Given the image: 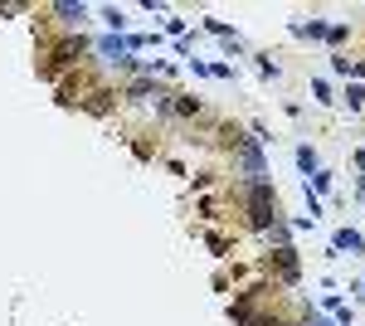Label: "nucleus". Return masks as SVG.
<instances>
[{
	"mask_svg": "<svg viewBox=\"0 0 365 326\" xmlns=\"http://www.w3.org/2000/svg\"><path fill=\"white\" fill-rule=\"evenodd\" d=\"M336 243H341V248H351V253H356V248H361V234H351V229H346V234H336Z\"/></svg>",
	"mask_w": 365,
	"mask_h": 326,
	"instance_id": "1",
	"label": "nucleus"
},
{
	"mask_svg": "<svg viewBox=\"0 0 365 326\" xmlns=\"http://www.w3.org/2000/svg\"><path fill=\"white\" fill-rule=\"evenodd\" d=\"M307 326H331V322H307Z\"/></svg>",
	"mask_w": 365,
	"mask_h": 326,
	"instance_id": "2",
	"label": "nucleus"
}]
</instances>
